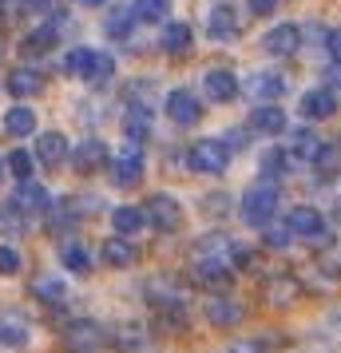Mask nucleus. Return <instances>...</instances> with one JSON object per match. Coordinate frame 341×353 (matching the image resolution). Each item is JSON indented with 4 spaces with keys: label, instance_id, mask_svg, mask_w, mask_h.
Listing matches in <instances>:
<instances>
[{
    "label": "nucleus",
    "instance_id": "1a4fd4ad",
    "mask_svg": "<svg viewBox=\"0 0 341 353\" xmlns=\"http://www.w3.org/2000/svg\"><path fill=\"white\" fill-rule=\"evenodd\" d=\"M207 32H211V40H223V44H230V40H238V12H234V4H214L211 8V20H207Z\"/></svg>",
    "mask_w": 341,
    "mask_h": 353
},
{
    "label": "nucleus",
    "instance_id": "4468645a",
    "mask_svg": "<svg viewBox=\"0 0 341 353\" xmlns=\"http://www.w3.org/2000/svg\"><path fill=\"white\" fill-rule=\"evenodd\" d=\"M28 345V321L20 314H0V353H17Z\"/></svg>",
    "mask_w": 341,
    "mask_h": 353
},
{
    "label": "nucleus",
    "instance_id": "de8ad7c7",
    "mask_svg": "<svg viewBox=\"0 0 341 353\" xmlns=\"http://www.w3.org/2000/svg\"><path fill=\"white\" fill-rule=\"evenodd\" d=\"M0 12H4V0H0Z\"/></svg>",
    "mask_w": 341,
    "mask_h": 353
},
{
    "label": "nucleus",
    "instance_id": "a878e982",
    "mask_svg": "<svg viewBox=\"0 0 341 353\" xmlns=\"http://www.w3.org/2000/svg\"><path fill=\"white\" fill-rule=\"evenodd\" d=\"M143 207H115L112 210V226H115V234L119 239H127V234H139L143 230Z\"/></svg>",
    "mask_w": 341,
    "mask_h": 353
},
{
    "label": "nucleus",
    "instance_id": "c9c22d12",
    "mask_svg": "<svg viewBox=\"0 0 341 353\" xmlns=\"http://www.w3.org/2000/svg\"><path fill=\"white\" fill-rule=\"evenodd\" d=\"M318 278H313V290H322V294H333V290H341V270H333V266H318Z\"/></svg>",
    "mask_w": 341,
    "mask_h": 353
},
{
    "label": "nucleus",
    "instance_id": "4c0bfd02",
    "mask_svg": "<svg viewBox=\"0 0 341 353\" xmlns=\"http://www.w3.org/2000/svg\"><path fill=\"white\" fill-rule=\"evenodd\" d=\"M87 52L92 48H72L64 56V72L68 76H83V64H87Z\"/></svg>",
    "mask_w": 341,
    "mask_h": 353
},
{
    "label": "nucleus",
    "instance_id": "2f4dec72",
    "mask_svg": "<svg viewBox=\"0 0 341 353\" xmlns=\"http://www.w3.org/2000/svg\"><path fill=\"white\" fill-rule=\"evenodd\" d=\"M60 262H64L72 274H87V270H92V262H87V254H83L80 242H68L64 250H60Z\"/></svg>",
    "mask_w": 341,
    "mask_h": 353
},
{
    "label": "nucleus",
    "instance_id": "20e7f679",
    "mask_svg": "<svg viewBox=\"0 0 341 353\" xmlns=\"http://www.w3.org/2000/svg\"><path fill=\"white\" fill-rule=\"evenodd\" d=\"M191 278H195V286H203V290H230V282H234V266H230L223 254H203L191 266Z\"/></svg>",
    "mask_w": 341,
    "mask_h": 353
},
{
    "label": "nucleus",
    "instance_id": "473e14b6",
    "mask_svg": "<svg viewBox=\"0 0 341 353\" xmlns=\"http://www.w3.org/2000/svg\"><path fill=\"white\" fill-rule=\"evenodd\" d=\"M0 234H24V214L17 207H0Z\"/></svg>",
    "mask_w": 341,
    "mask_h": 353
},
{
    "label": "nucleus",
    "instance_id": "2eb2a0df",
    "mask_svg": "<svg viewBox=\"0 0 341 353\" xmlns=\"http://www.w3.org/2000/svg\"><path fill=\"white\" fill-rule=\"evenodd\" d=\"M99 258L107 262V266H115V270H127V266H135V258H139V246L127 239H103V246H99Z\"/></svg>",
    "mask_w": 341,
    "mask_h": 353
},
{
    "label": "nucleus",
    "instance_id": "f8f14e48",
    "mask_svg": "<svg viewBox=\"0 0 341 353\" xmlns=\"http://www.w3.org/2000/svg\"><path fill=\"white\" fill-rule=\"evenodd\" d=\"M12 207H17L24 219H28V214H48V210H52V194L44 191L40 183H32V179H28V183H20L17 203H12Z\"/></svg>",
    "mask_w": 341,
    "mask_h": 353
},
{
    "label": "nucleus",
    "instance_id": "39448f33",
    "mask_svg": "<svg viewBox=\"0 0 341 353\" xmlns=\"http://www.w3.org/2000/svg\"><path fill=\"white\" fill-rule=\"evenodd\" d=\"M187 163H191V171H203V175H223L230 163V147L218 139H198L187 151Z\"/></svg>",
    "mask_w": 341,
    "mask_h": 353
},
{
    "label": "nucleus",
    "instance_id": "6ab92c4d",
    "mask_svg": "<svg viewBox=\"0 0 341 353\" xmlns=\"http://www.w3.org/2000/svg\"><path fill=\"white\" fill-rule=\"evenodd\" d=\"M40 88H44V76L36 68H12L8 72V96L28 99V96H40Z\"/></svg>",
    "mask_w": 341,
    "mask_h": 353
},
{
    "label": "nucleus",
    "instance_id": "7c9ffc66",
    "mask_svg": "<svg viewBox=\"0 0 341 353\" xmlns=\"http://www.w3.org/2000/svg\"><path fill=\"white\" fill-rule=\"evenodd\" d=\"M155 330L159 334H183L187 330V310H155Z\"/></svg>",
    "mask_w": 341,
    "mask_h": 353
},
{
    "label": "nucleus",
    "instance_id": "79ce46f5",
    "mask_svg": "<svg viewBox=\"0 0 341 353\" xmlns=\"http://www.w3.org/2000/svg\"><path fill=\"white\" fill-rule=\"evenodd\" d=\"M325 52H329V56L341 64V28H333V32L325 36Z\"/></svg>",
    "mask_w": 341,
    "mask_h": 353
},
{
    "label": "nucleus",
    "instance_id": "0eeeda50",
    "mask_svg": "<svg viewBox=\"0 0 341 353\" xmlns=\"http://www.w3.org/2000/svg\"><path fill=\"white\" fill-rule=\"evenodd\" d=\"M64 345L72 353H96L99 345H103V330H99L92 318H80L64 330Z\"/></svg>",
    "mask_w": 341,
    "mask_h": 353
},
{
    "label": "nucleus",
    "instance_id": "72a5a7b5",
    "mask_svg": "<svg viewBox=\"0 0 341 353\" xmlns=\"http://www.w3.org/2000/svg\"><path fill=\"white\" fill-rule=\"evenodd\" d=\"M4 167H8V171L20 179V183H28V179H32V155H28V151H12Z\"/></svg>",
    "mask_w": 341,
    "mask_h": 353
},
{
    "label": "nucleus",
    "instance_id": "f3484780",
    "mask_svg": "<svg viewBox=\"0 0 341 353\" xmlns=\"http://www.w3.org/2000/svg\"><path fill=\"white\" fill-rule=\"evenodd\" d=\"M143 179V151L139 147H123L119 159H115V183L119 187H135Z\"/></svg>",
    "mask_w": 341,
    "mask_h": 353
},
{
    "label": "nucleus",
    "instance_id": "412c9836",
    "mask_svg": "<svg viewBox=\"0 0 341 353\" xmlns=\"http://www.w3.org/2000/svg\"><path fill=\"white\" fill-rule=\"evenodd\" d=\"M191 40H195L191 24H183V20H171V24L163 28V36H159V48H163V52H171V56H183V52H191Z\"/></svg>",
    "mask_w": 341,
    "mask_h": 353
},
{
    "label": "nucleus",
    "instance_id": "4be33fe9",
    "mask_svg": "<svg viewBox=\"0 0 341 353\" xmlns=\"http://www.w3.org/2000/svg\"><path fill=\"white\" fill-rule=\"evenodd\" d=\"M115 76V60L107 52H87V64H83V83H92V88H103V83Z\"/></svg>",
    "mask_w": 341,
    "mask_h": 353
},
{
    "label": "nucleus",
    "instance_id": "9b49d317",
    "mask_svg": "<svg viewBox=\"0 0 341 353\" xmlns=\"http://www.w3.org/2000/svg\"><path fill=\"white\" fill-rule=\"evenodd\" d=\"M203 92H207L214 103H230V99L238 96V76H234L230 68H211V72L203 76Z\"/></svg>",
    "mask_w": 341,
    "mask_h": 353
},
{
    "label": "nucleus",
    "instance_id": "aec40b11",
    "mask_svg": "<svg viewBox=\"0 0 341 353\" xmlns=\"http://www.w3.org/2000/svg\"><path fill=\"white\" fill-rule=\"evenodd\" d=\"M333 112H338V99H333L329 88H313V92L302 96V115L306 119H329Z\"/></svg>",
    "mask_w": 341,
    "mask_h": 353
},
{
    "label": "nucleus",
    "instance_id": "f03ea898",
    "mask_svg": "<svg viewBox=\"0 0 341 353\" xmlns=\"http://www.w3.org/2000/svg\"><path fill=\"white\" fill-rule=\"evenodd\" d=\"M302 278L298 274H270L266 282H262V302L270 305V310H293L298 298H302Z\"/></svg>",
    "mask_w": 341,
    "mask_h": 353
},
{
    "label": "nucleus",
    "instance_id": "c03bdc74",
    "mask_svg": "<svg viewBox=\"0 0 341 353\" xmlns=\"http://www.w3.org/2000/svg\"><path fill=\"white\" fill-rule=\"evenodd\" d=\"M28 12H52V0H24Z\"/></svg>",
    "mask_w": 341,
    "mask_h": 353
},
{
    "label": "nucleus",
    "instance_id": "ea45409f",
    "mask_svg": "<svg viewBox=\"0 0 341 353\" xmlns=\"http://www.w3.org/2000/svg\"><path fill=\"white\" fill-rule=\"evenodd\" d=\"M0 274H20V254L12 246H0Z\"/></svg>",
    "mask_w": 341,
    "mask_h": 353
},
{
    "label": "nucleus",
    "instance_id": "f257e3e1",
    "mask_svg": "<svg viewBox=\"0 0 341 353\" xmlns=\"http://www.w3.org/2000/svg\"><path fill=\"white\" fill-rule=\"evenodd\" d=\"M278 210V187L274 183H254V187H246L242 194V219L250 226H270Z\"/></svg>",
    "mask_w": 341,
    "mask_h": 353
},
{
    "label": "nucleus",
    "instance_id": "a211bd4d",
    "mask_svg": "<svg viewBox=\"0 0 341 353\" xmlns=\"http://www.w3.org/2000/svg\"><path fill=\"white\" fill-rule=\"evenodd\" d=\"M68 151H72V147H68V139L60 131H44L40 143H36V159L44 163V167H64Z\"/></svg>",
    "mask_w": 341,
    "mask_h": 353
},
{
    "label": "nucleus",
    "instance_id": "c756f323",
    "mask_svg": "<svg viewBox=\"0 0 341 353\" xmlns=\"http://www.w3.org/2000/svg\"><path fill=\"white\" fill-rule=\"evenodd\" d=\"M123 131H127V135L135 139V143H139V139H147V131H151V112H147L143 103H135V108H127Z\"/></svg>",
    "mask_w": 341,
    "mask_h": 353
},
{
    "label": "nucleus",
    "instance_id": "37998d69",
    "mask_svg": "<svg viewBox=\"0 0 341 353\" xmlns=\"http://www.w3.org/2000/svg\"><path fill=\"white\" fill-rule=\"evenodd\" d=\"M274 8H278V0H250V12L254 17H270Z\"/></svg>",
    "mask_w": 341,
    "mask_h": 353
},
{
    "label": "nucleus",
    "instance_id": "c85d7f7f",
    "mask_svg": "<svg viewBox=\"0 0 341 353\" xmlns=\"http://www.w3.org/2000/svg\"><path fill=\"white\" fill-rule=\"evenodd\" d=\"M4 131L8 135H32L36 131V115L28 112V108H8V115H4Z\"/></svg>",
    "mask_w": 341,
    "mask_h": 353
},
{
    "label": "nucleus",
    "instance_id": "7ed1b4c3",
    "mask_svg": "<svg viewBox=\"0 0 341 353\" xmlns=\"http://www.w3.org/2000/svg\"><path fill=\"white\" fill-rule=\"evenodd\" d=\"M143 219L155 226V230H163V234H175V230L183 226L179 199H175V194H167V191L151 194V199H147V207H143Z\"/></svg>",
    "mask_w": 341,
    "mask_h": 353
},
{
    "label": "nucleus",
    "instance_id": "423d86ee",
    "mask_svg": "<svg viewBox=\"0 0 341 353\" xmlns=\"http://www.w3.org/2000/svg\"><path fill=\"white\" fill-rule=\"evenodd\" d=\"M203 314H207V321H211L214 330H234V325L246 321V305L227 298V294H211L207 305H203Z\"/></svg>",
    "mask_w": 341,
    "mask_h": 353
},
{
    "label": "nucleus",
    "instance_id": "e433bc0d",
    "mask_svg": "<svg viewBox=\"0 0 341 353\" xmlns=\"http://www.w3.org/2000/svg\"><path fill=\"white\" fill-rule=\"evenodd\" d=\"M103 28H107V36H115V40H123V36L131 32V17H127V12H112Z\"/></svg>",
    "mask_w": 341,
    "mask_h": 353
},
{
    "label": "nucleus",
    "instance_id": "49530a36",
    "mask_svg": "<svg viewBox=\"0 0 341 353\" xmlns=\"http://www.w3.org/2000/svg\"><path fill=\"white\" fill-rule=\"evenodd\" d=\"M80 4H92V8H96V4H103V0H80Z\"/></svg>",
    "mask_w": 341,
    "mask_h": 353
},
{
    "label": "nucleus",
    "instance_id": "bb28decb",
    "mask_svg": "<svg viewBox=\"0 0 341 353\" xmlns=\"http://www.w3.org/2000/svg\"><path fill=\"white\" fill-rule=\"evenodd\" d=\"M131 17H135V20H147V24H159V20L171 17V0H135Z\"/></svg>",
    "mask_w": 341,
    "mask_h": 353
},
{
    "label": "nucleus",
    "instance_id": "cd10ccee",
    "mask_svg": "<svg viewBox=\"0 0 341 353\" xmlns=\"http://www.w3.org/2000/svg\"><path fill=\"white\" fill-rule=\"evenodd\" d=\"M52 44H56V24H44V28H36L32 36H24L20 52H24V56H44Z\"/></svg>",
    "mask_w": 341,
    "mask_h": 353
},
{
    "label": "nucleus",
    "instance_id": "a18cd8bd",
    "mask_svg": "<svg viewBox=\"0 0 341 353\" xmlns=\"http://www.w3.org/2000/svg\"><path fill=\"white\" fill-rule=\"evenodd\" d=\"M4 175H8V167H4V159H0V183H4Z\"/></svg>",
    "mask_w": 341,
    "mask_h": 353
},
{
    "label": "nucleus",
    "instance_id": "f704fd0d",
    "mask_svg": "<svg viewBox=\"0 0 341 353\" xmlns=\"http://www.w3.org/2000/svg\"><path fill=\"white\" fill-rule=\"evenodd\" d=\"M115 345H119L123 353H139L143 350V330H139V325H123L119 337H115Z\"/></svg>",
    "mask_w": 341,
    "mask_h": 353
},
{
    "label": "nucleus",
    "instance_id": "9d476101",
    "mask_svg": "<svg viewBox=\"0 0 341 353\" xmlns=\"http://www.w3.org/2000/svg\"><path fill=\"white\" fill-rule=\"evenodd\" d=\"M298 48H302V28L298 24H278L262 36V52H270V56H293Z\"/></svg>",
    "mask_w": 341,
    "mask_h": 353
},
{
    "label": "nucleus",
    "instance_id": "dca6fc26",
    "mask_svg": "<svg viewBox=\"0 0 341 353\" xmlns=\"http://www.w3.org/2000/svg\"><path fill=\"white\" fill-rule=\"evenodd\" d=\"M286 230L290 234H309V239H318L325 230V219L318 207H293L290 214H286Z\"/></svg>",
    "mask_w": 341,
    "mask_h": 353
},
{
    "label": "nucleus",
    "instance_id": "09e8293b",
    "mask_svg": "<svg viewBox=\"0 0 341 353\" xmlns=\"http://www.w3.org/2000/svg\"><path fill=\"white\" fill-rule=\"evenodd\" d=\"M338 214H341V207H338Z\"/></svg>",
    "mask_w": 341,
    "mask_h": 353
},
{
    "label": "nucleus",
    "instance_id": "ddd939ff",
    "mask_svg": "<svg viewBox=\"0 0 341 353\" xmlns=\"http://www.w3.org/2000/svg\"><path fill=\"white\" fill-rule=\"evenodd\" d=\"M103 159H107V143H99V139H83L80 147H72V167L80 175H96Z\"/></svg>",
    "mask_w": 341,
    "mask_h": 353
},
{
    "label": "nucleus",
    "instance_id": "6e6552de",
    "mask_svg": "<svg viewBox=\"0 0 341 353\" xmlns=\"http://www.w3.org/2000/svg\"><path fill=\"white\" fill-rule=\"evenodd\" d=\"M167 115H171L179 128H191V123H198V119H203V103H198L195 92L179 88V92H171V96H167Z\"/></svg>",
    "mask_w": 341,
    "mask_h": 353
},
{
    "label": "nucleus",
    "instance_id": "a19ab883",
    "mask_svg": "<svg viewBox=\"0 0 341 353\" xmlns=\"http://www.w3.org/2000/svg\"><path fill=\"white\" fill-rule=\"evenodd\" d=\"M266 246H270V250H286V246H290V230H270V234H266Z\"/></svg>",
    "mask_w": 341,
    "mask_h": 353
},
{
    "label": "nucleus",
    "instance_id": "b1692460",
    "mask_svg": "<svg viewBox=\"0 0 341 353\" xmlns=\"http://www.w3.org/2000/svg\"><path fill=\"white\" fill-rule=\"evenodd\" d=\"M32 294H36L44 305H64L68 286H64V278H56V274H40V278L32 282Z\"/></svg>",
    "mask_w": 341,
    "mask_h": 353
},
{
    "label": "nucleus",
    "instance_id": "58836bf2",
    "mask_svg": "<svg viewBox=\"0 0 341 353\" xmlns=\"http://www.w3.org/2000/svg\"><path fill=\"white\" fill-rule=\"evenodd\" d=\"M227 353H266V345H262L258 337H238V341H230Z\"/></svg>",
    "mask_w": 341,
    "mask_h": 353
},
{
    "label": "nucleus",
    "instance_id": "393cba45",
    "mask_svg": "<svg viewBox=\"0 0 341 353\" xmlns=\"http://www.w3.org/2000/svg\"><path fill=\"white\" fill-rule=\"evenodd\" d=\"M250 128L262 131V135H282L286 131V112L274 108V103H266V108H258V112L250 115Z\"/></svg>",
    "mask_w": 341,
    "mask_h": 353
},
{
    "label": "nucleus",
    "instance_id": "5701e85b",
    "mask_svg": "<svg viewBox=\"0 0 341 353\" xmlns=\"http://www.w3.org/2000/svg\"><path fill=\"white\" fill-rule=\"evenodd\" d=\"M286 76H278V72H254L250 76V92H254V99H278L286 96Z\"/></svg>",
    "mask_w": 341,
    "mask_h": 353
}]
</instances>
